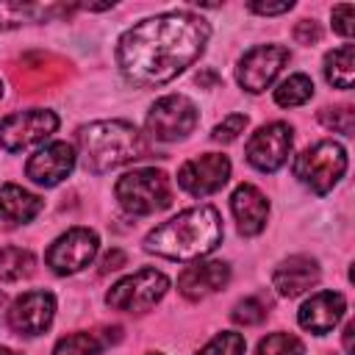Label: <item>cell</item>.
<instances>
[{"label": "cell", "mask_w": 355, "mask_h": 355, "mask_svg": "<svg viewBox=\"0 0 355 355\" xmlns=\"http://www.w3.org/2000/svg\"><path fill=\"white\" fill-rule=\"evenodd\" d=\"M352 333H355V324L349 322L344 327V349H347V355H352Z\"/></svg>", "instance_id": "32"}, {"label": "cell", "mask_w": 355, "mask_h": 355, "mask_svg": "<svg viewBox=\"0 0 355 355\" xmlns=\"http://www.w3.org/2000/svg\"><path fill=\"white\" fill-rule=\"evenodd\" d=\"M297 39H300L302 44L316 42V39H319V25H316L313 19H302V22L297 25Z\"/></svg>", "instance_id": "31"}, {"label": "cell", "mask_w": 355, "mask_h": 355, "mask_svg": "<svg viewBox=\"0 0 355 355\" xmlns=\"http://www.w3.org/2000/svg\"><path fill=\"white\" fill-rule=\"evenodd\" d=\"M44 208V202L31 194L28 189L17 186V183H6L0 186V216L11 225H25L31 222L39 211Z\"/></svg>", "instance_id": "19"}, {"label": "cell", "mask_w": 355, "mask_h": 355, "mask_svg": "<svg viewBox=\"0 0 355 355\" xmlns=\"http://www.w3.org/2000/svg\"><path fill=\"white\" fill-rule=\"evenodd\" d=\"M150 355H161V352H150Z\"/></svg>", "instance_id": "36"}, {"label": "cell", "mask_w": 355, "mask_h": 355, "mask_svg": "<svg viewBox=\"0 0 355 355\" xmlns=\"http://www.w3.org/2000/svg\"><path fill=\"white\" fill-rule=\"evenodd\" d=\"M255 355H305V344L291 333H272L261 338Z\"/></svg>", "instance_id": "24"}, {"label": "cell", "mask_w": 355, "mask_h": 355, "mask_svg": "<svg viewBox=\"0 0 355 355\" xmlns=\"http://www.w3.org/2000/svg\"><path fill=\"white\" fill-rule=\"evenodd\" d=\"M313 97V80L302 72L297 75H288L286 80L277 83L275 89V103L280 108H297V105H305L308 100Z\"/></svg>", "instance_id": "21"}, {"label": "cell", "mask_w": 355, "mask_h": 355, "mask_svg": "<svg viewBox=\"0 0 355 355\" xmlns=\"http://www.w3.org/2000/svg\"><path fill=\"white\" fill-rule=\"evenodd\" d=\"M244 128H247V116H244V114H230V116H225V119L214 128L211 139L227 144V141H236V139L244 133Z\"/></svg>", "instance_id": "28"}, {"label": "cell", "mask_w": 355, "mask_h": 355, "mask_svg": "<svg viewBox=\"0 0 355 355\" xmlns=\"http://www.w3.org/2000/svg\"><path fill=\"white\" fill-rule=\"evenodd\" d=\"M244 336L241 333H233V330H225V333H216L197 355H244Z\"/></svg>", "instance_id": "26"}, {"label": "cell", "mask_w": 355, "mask_h": 355, "mask_svg": "<svg viewBox=\"0 0 355 355\" xmlns=\"http://www.w3.org/2000/svg\"><path fill=\"white\" fill-rule=\"evenodd\" d=\"M352 19H355V8H352V3H341V6L333 8V31H336L338 36H344V39L352 36V31H355Z\"/></svg>", "instance_id": "29"}, {"label": "cell", "mask_w": 355, "mask_h": 355, "mask_svg": "<svg viewBox=\"0 0 355 355\" xmlns=\"http://www.w3.org/2000/svg\"><path fill=\"white\" fill-rule=\"evenodd\" d=\"M319 122L324 128H333L336 133H344L349 136L355 130V111L349 105H336V108H322L319 114Z\"/></svg>", "instance_id": "27"}, {"label": "cell", "mask_w": 355, "mask_h": 355, "mask_svg": "<svg viewBox=\"0 0 355 355\" xmlns=\"http://www.w3.org/2000/svg\"><path fill=\"white\" fill-rule=\"evenodd\" d=\"M116 202L130 216H150L172 205V186L161 169L144 166L125 172L114 186Z\"/></svg>", "instance_id": "4"}, {"label": "cell", "mask_w": 355, "mask_h": 355, "mask_svg": "<svg viewBox=\"0 0 355 355\" xmlns=\"http://www.w3.org/2000/svg\"><path fill=\"white\" fill-rule=\"evenodd\" d=\"M288 58H291L288 47H283V44H258L239 58L236 80L244 92L261 94L275 83V78L288 64Z\"/></svg>", "instance_id": "9"}, {"label": "cell", "mask_w": 355, "mask_h": 355, "mask_svg": "<svg viewBox=\"0 0 355 355\" xmlns=\"http://www.w3.org/2000/svg\"><path fill=\"white\" fill-rule=\"evenodd\" d=\"M230 211H233V219L241 236H258L266 227L269 202L252 183L236 186V191L230 194Z\"/></svg>", "instance_id": "18"}, {"label": "cell", "mask_w": 355, "mask_h": 355, "mask_svg": "<svg viewBox=\"0 0 355 355\" xmlns=\"http://www.w3.org/2000/svg\"><path fill=\"white\" fill-rule=\"evenodd\" d=\"M169 288V277L158 269H139L111 286L105 294L108 308L125 311V313H147Z\"/></svg>", "instance_id": "6"}, {"label": "cell", "mask_w": 355, "mask_h": 355, "mask_svg": "<svg viewBox=\"0 0 355 355\" xmlns=\"http://www.w3.org/2000/svg\"><path fill=\"white\" fill-rule=\"evenodd\" d=\"M0 355H19V352H14V349H8V347H0Z\"/></svg>", "instance_id": "33"}, {"label": "cell", "mask_w": 355, "mask_h": 355, "mask_svg": "<svg viewBox=\"0 0 355 355\" xmlns=\"http://www.w3.org/2000/svg\"><path fill=\"white\" fill-rule=\"evenodd\" d=\"M291 144H294V130L286 122H269L261 125L250 141H247V161L250 166H255L258 172H277L288 155H291Z\"/></svg>", "instance_id": "11"}, {"label": "cell", "mask_w": 355, "mask_h": 355, "mask_svg": "<svg viewBox=\"0 0 355 355\" xmlns=\"http://www.w3.org/2000/svg\"><path fill=\"white\" fill-rule=\"evenodd\" d=\"M75 169V147L67 141H50L42 150H36L28 164H25V175L36 183V186H58L64 178H69V172Z\"/></svg>", "instance_id": "14"}, {"label": "cell", "mask_w": 355, "mask_h": 355, "mask_svg": "<svg viewBox=\"0 0 355 355\" xmlns=\"http://www.w3.org/2000/svg\"><path fill=\"white\" fill-rule=\"evenodd\" d=\"M322 272H319V263L308 255H291L286 261H280L272 272V286L280 297H300L305 291H311L316 283H319Z\"/></svg>", "instance_id": "16"}, {"label": "cell", "mask_w": 355, "mask_h": 355, "mask_svg": "<svg viewBox=\"0 0 355 355\" xmlns=\"http://www.w3.org/2000/svg\"><path fill=\"white\" fill-rule=\"evenodd\" d=\"M230 178V161L219 153H205L197 158H189L178 169V186L191 197H208L216 194Z\"/></svg>", "instance_id": "13"}, {"label": "cell", "mask_w": 355, "mask_h": 355, "mask_svg": "<svg viewBox=\"0 0 355 355\" xmlns=\"http://www.w3.org/2000/svg\"><path fill=\"white\" fill-rule=\"evenodd\" d=\"M247 8L255 11V14H263V17H275V14H286V11H291L294 3H291V0H283V3H250Z\"/></svg>", "instance_id": "30"}, {"label": "cell", "mask_w": 355, "mask_h": 355, "mask_svg": "<svg viewBox=\"0 0 355 355\" xmlns=\"http://www.w3.org/2000/svg\"><path fill=\"white\" fill-rule=\"evenodd\" d=\"M3 311H6V294L0 291V316H3Z\"/></svg>", "instance_id": "34"}, {"label": "cell", "mask_w": 355, "mask_h": 355, "mask_svg": "<svg viewBox=\"0 0 355 355\" xmlns=\"http://www.w3.org/2000/svg\"><path fill=\"white\" fill-rule=\"evenodd\" d=\"M0 97H3V80H0Z\"/></svg>", "instance_id": "35"}, {"label": "cell", "mask_w": 355, "mask_h": 355, "mask_svg": "<svg viewBox=\"0 0 355 355\" xmlns=\"http://www.w3.org/2000/svg\"><path fill=\"white\" fill-rule=\"evenodd\" d=\"M222 216L214 205L186 208L144 236V250L169 261H197L222 241Z\"/></svg>", "instance_id": "2"}, {"label": "cell", "mask_w": 355, "mask_h": 355, "mask_svg": "<svg viewBox=\"0 0 355 355\" xmlns=\"http://www.w3.org/2000/svg\"><path fill=\"white\" fill-rule=\"evenodd\" d=\"M347 172V150L333 141H316L294 158V178H300L316 194H327Z\"/></svg>", "instance_id": "5"}, {"label": "cell", "mask_w": 355, "mask_h": 355, "mask_svg": "<svg viewBox=\"0 0 355 355\" xmlns=\"http://www.w3.org/2000/svg\"><path fill=\"white\" fill-rule=\"evenodd\" d=\"M208 36L211 25L200 14H155L119 36L116 67L133 86H164L202 55Z\"/></svg>", "instance_id": "1"}, {"label": "cell", "mask_w": 355, "mask_h": 355, "mask_svg": "<svg viewBox=\"0 0 355 355\" xmlns=\"http://www.w3.org/2000/svg\"><path fill=\"white\" fill-rule=\"evenodd\" d=\"M227 283H230V266L225 261H202L180 272L178 291L186 300H205L208 294H216Z\"/></svg>", "instance_id": "17"}, {"label": "cell", "mask_w": 355, "mask_h": 355, "mask_svg": "<svg viewBox=\"0 0 355 355\" xmlns=\"http://www.w3.org/2000/svg\"><path fill=\"white\" fill-rule=\"evenodd\" d=\"M269 305L261 300V297H244V300H239L236 305H233V313H230V319L236 322V324H244V327H250V324H261L263 319H266V311Z\"/></svg>", "instance_id": "25"}, {"label": "cell", "mask_w": 355, "mask_h": 355, "mask_svg": "<svg viewBox=\"0 0 355 355\" xmlns=\"http://www.w3.org/2000/svg\"><path fill=\"white\" fill-rule=\"evenodd\" d=\"M100 250V239L94 230L89 227H72L67 233H61L50 247H47V266L55 275H75L80 269H86L94 255Z\"/></svg>", "instance_id": "10"}, {"label": "cell", "mask_w": 355, "mask_h": 355, "mask_svg": "<svg viewBox=\"0 0 355 355\" xmlns=\"http://www.w3.org/2000/svg\"><path fill=\"white\" fill-rule=\"evenodd\" d=\"M344 311H347L344 294H338V291H316V294H311L300 305L297 322H300L302 330L316 333V336H324V333H330L341 322Z\"/></svg>", "instance_id": "15"}, {"label": "cell", "mask_w": 355, "mask_h": 355, "mask_svg": "<svg viewBox=\"0 0 355 355\" xmlns=\"http://www.w3.org/2000/svg\"><path fill=\"white\" fill-rule=\"evenodd\" d=\"M324 78L333 89H352L355 80V44H341L324 55Z\"/></svg>", "instance_id": "20"}, {"label": "cell", "mask_w": 355, "mask_h": 355, "mask_svg": "<svg viewBox=\"0 0 355 355\" xmlns=\"http://www.w3.org/2000/svg\"><path fill=\"white\" fill-rule=\"evenodd\" d=\"M200 122L197 105L186 94H164L158 97L144 119V128L158 141H178L186 139Z\"/></svg>", "instance_id": "7"}, {"label": "cell", "mask_w": 355, "mask_h": 355, "mask_svg": "<svg viewBox=\"0 0 355 355\" xmlns=\"http://www.w3.org/2000/svg\"><path fill=\"white\" fill-rule=\"evenodd\" d=\"M105 344L108 338H100V333H69L55 341L53 355H100Z\"/></svg>", "instance_id": "23"}, {"label": "cell", "mask_w": 355, "mask_h": 355, "mask_svg": "<svg viewBox=\"0 0 355 355\" xmlns=\"http://www.w3.org/2000/svg\"><path fill=\"white\" fill-rule=\"evenodd\" d=\"M33 266H36V258L31 250H22V247H3L0 250V280H6V283L22 280L33 272Z\"/></svg>", "instance_id": "22"}, {"label": "cell", "mask_w": 355, "mask_h": 355, "mask_svg": "<svg viewBox=\"0 0 355 355\" xmlns=\"http://www.w3.org/2000/svg\"><path fill=\"white\" fill-rule=\"evenodd\" d=\"M55 128H58V116L55 111H47V108H28V111L8 114L0 119V147L8 153L31 150L44 139H50Z\"/></svg>", "instance_id": "8"}, {"label": "cell", "mask_w": 355, "mask_h": 355, "mask_svg": "<svg viewBox=\"0 0 355 355\" xmlns=\"http://www.w3.org/2000/svg\"><path fill=\"white\" fill-rule=\"evenodd\" d=\"M78 153L89 172L103 175L144 158L150 147L136 125L122 119H103V122L83 125L78 130Z\"/></svg>", "instance_id": "3"}, {"label": "cell", "mask_w": 355, "mask_h": 355, "mask_svg": "<svg viewBox=\"0 0 355 355\" xmlns=\"http://www.w3.org/2000/svg\"><path fill=\"white\" fill-rule=\"evenodd\" d=\"M53 316H55V297L44 288H33V291L19 294L11 302V308L6 311L8 327L17 336H28V338L42 336L53 324Z\"/></svg>", "instance_id": "12"}]
</instances>
